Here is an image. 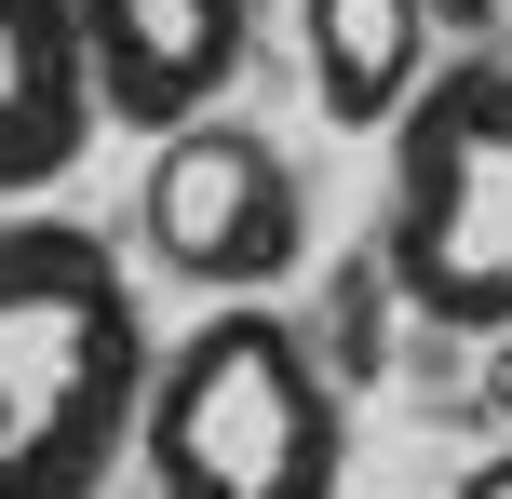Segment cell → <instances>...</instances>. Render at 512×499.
Here are the masks:
<instances>
[{
    "label": "cell",
    "mask_w": 512,
    "mask_h": 499,
    "mask_svg": "<svg viewBox=\"0 0 512 499\" xmlns=\"http://www.w3.org/2000/svg\"><path fill=\"white\" fill-rule=\"evenodd\" d=\"M149 365L122 243L81 216H0V499H108Z\"/></svg>",
    "instance_id": "obj_1"
},
{
    "label": "cell",
    "mask_w": 512,
    "mask_h": 499,
    "mask_svg": "<svg viewBox=\"0 0 512 499\" xmlns=\"http://www.w3.org/2000/svg\"><path fill=\"white\" fill-rule=\"evenodd\" d=\"M135 459H149V499H337V473H351L337 365L270 297H216L149 365Z\"/></svg>",
    "instance_id": "obj_2"
},
{
    "label": "cell",
    "mask_w": 512,
    "mask_h": 499,
    "mask_svg": "<svg viewBox=\"0 0 512 499\" xmlns=\"http://www.w3.org/2000/svg\"><path fill=\"white\" fill-rule=\"evenodd\" d=\"M378 270L418 324L459 338H512V68L459 54L418 81V108L391 122V216Z\"/></svg>",
    "instance_id": "obj_3"
},
{
    "label": "cell",
    "mask_w": 512,
    "mask_h": 499,
    "mask_svg": "<svg viewBox=\"0 0 512 499\" xmlns=\"http://www.w3.org/2000/svg\"><path fill=\"white\" fill-rule=\"evenodd\" d=\"M135 243H149V270H176V284H203V297H270L283 270L310 257L297 162H283L256 122L203 108V122H176V135L149 149V189H135Z\"/></svg>",
    "instance_id": "obj_4"
},
{
    "label": "cell",
    "mask_w": 512,
    "mask_h": 499,
    "mask_svg": "<svg viewBox=\"0 0 512 499\" xmlns=\"http://www.w3.org/2000/svg\"><path fill=\"white\" fill-rule=\"evenodd\" d=\"M81 54H95V108L135 135H176L230 108L256 54V0H81Z\"/></svg>",
    "instance_id": "obj_5"
},
{
    "label": "cell",
    "mask_w": 512,
    "mask_h": 499,
    "mask_svg": "<svg viewBox=\"0 0 512 499\" xmlns=\"http://www.w3.org/2000/svg\"><path fill=\"white\" fill-rule=\"evenodd\" d=\"M95 54H81V0H0V203H41L81 149H95Z\"/></svg>",
    "instance_id": "obj_6"
},
{
    "label": "cell",
    "mask_w": 512,
    "mask_h": 499,
    "mask_svg": "<svg viewBox=\"0 0 512 499\" xmlns=\"http://www.w3.org/2000/svg\"><path fill=\"white\" fill-rule=\"evenodd\" d=\"M432 81V0H310V95L324 122L391 135Z\"/></svg>",
    "instance_id": "obj_7"
},
{
    "label": "cell",
    "mask_w": 512,
    "mask_h": 499,
    "mask_svg": "<svg viewBox=\"0 0 512 499\" xmlns=\"http://www.w3.org/2000/svg\"><path fill=\"white\" fill-rule=\"evenodd\" d=\"M459 499H512V446H486V459H472V473H459Z\"/></svg>",
    "instance_id": "obj_8"
},
{
    "label": "cell",
    "mask_w": 512,
    "mask_h": 499,
    "mask_svg": "<svg viewBox=\"0 0 512 499\" xmlns=\"http://www.w3.org/2000/svg\"><path fill=\"white\" fill-rule=\"evenodd\" d=\"M486 392H499V405H512V338H499V365H486Z\"/></svg>",
    "instance_id": "obj_9"
}]
</instances>
